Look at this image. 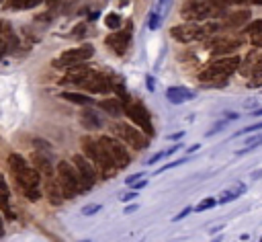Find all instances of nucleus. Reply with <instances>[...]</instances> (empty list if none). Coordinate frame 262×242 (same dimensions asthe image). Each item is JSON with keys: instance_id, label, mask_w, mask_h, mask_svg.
Segmentation results:
<instances>
[{"instance_id": "obj_1", "label": "nucleus", "mask_w": 262, "mask_h": 242, "mask_svg": "<svg viewBox=\"0 0 262 242\" xmlns=\"http://www.w3.org/2000/svg\"><path fill=\"white\" fill-rule=\"evenodd\" d=\"M8 166H10L16 183H18V187L27 195V199L37 201L41 197V193H39V176H41V172L31 162H27L20 154H10L8 156Z\"/></svg>"}, {"instance_id": "obj_2", "label": "nucleus", "mask_w": 262, "mask_h": 242, "mask_svg": "<svg viewBox=\"0 0 262 242\" xmlns=\"http://www.w3.org/2000/svg\"><path fill=\"white\" fill-rule=\"evenodd\" d=\"M180 16L188 23H205L211 18H225L227 8L215 0H186L180 6Z\"/></svg>"}, {"instance_id": "obj_3", "label": "nucleus", "mask_w": 262, "mask_h": 242, "mask_svg": "<svg viewBox=\"0 0 262 242\" xmlns=\"http://www.w3.org/2000/svg\"><path fill=\"white\" fill-rule=\"evenodd\" d=\"M242 66V59L239 55H225V57H217L213 59L201 74H199V80L203 84H211V82H225L229 76H233Z\"/></svg>"}, {"instance_id": "obj_4", "label": "nucleus", "mask_w": 262, "mask_h": 242, "mask_svg": "<svg viewBox=\"0 0 262 242\" xmlns=\"http://www.w3.org/2000/svg\"><path fill=\"white\" fill-rule=\"evenodd\" d=\"M82 148H84L86 156L92 160V164H94V166H98V172H100L104 178H108L111 174H115V172L119 170V168L113 164V160L108 158V154L104 152V148H102L100 139L86 135V137H82Z\"/></svg>"}, {"instance_id": "obj_5", "label": "nucleus", "mask_w": 262, "mask_h": 242, "mask_svg": "<svg viewBox=\"0 0 262 242\" xmlns=\"http://www.w3.org/2000/svg\"><path fill=\"white\" fill-rule=\"evenodd\" d=\"M57 178H59V185H61L63 195L68 199L76 197L82 191H88V187L82 180V176H80L78 168L74 166V162L72 164L70 162H57Z\"/></svg>"}, {"instance_id": "obj_6", "label": "nucleus", "mask_w": 262, "mask_h": 242, "mask_svg": "<svg viewBox=\"0 0 262 242\" xmlns=\"http://www.w3.org/2000/svg\"><path fill=\"white\" fill-rule=\"evenodd\" d=\"M170 35L176 39V41H180V43H192V41H203V39H207L209 37V33H207V25L203 23H184V25H176V27H172L170 29Z\"/></svg>"}, {"instance_id": "obj_7", "label": "nucleus", "mask_w": 262, "mask_h": 242, "mask_svg": "<svg viewBox=\"0 0 262 242\" xmlns=\"http://www.w3.org/2000/svg\"><path fill=\"white\" fill-rule=\"evenodd\" d=\"M94 55V47L92 45H82V47H74V49H68L63 51L59 57L53 59V66L55 68H72V66H78L86 59H90Z\"/></svg>"}, {"instance_id": "obj_8", "label": "nucleus", "mask_w": 262, "mask_h": 242, "mask_svg": "<svg viewBox=\"0 0 262 242\" xmlns=\"http://www.w3.org/2000/svg\"><path fill=\"white\" fill-rule=\"evenodd\" d=\"M98 139H100L104 152L108 154V158L113 160V164H115L117 168H125V166L129 164V152H127V148H125L121 142H117V139L111 137V135H100Z\"/></svg>"}, {"instance_id": "obj_9", "label": "nucleus", "mask_w": 262, "mask_h": 242, "mask_svg": "<svg viewBox=\"0 0 262 242\" xmlns=\"http://www.w3.org/2000/svg\"><path fill=\"white\" fill-rule=\"evenodd\" d=\"M125 115H127L141 131H145L147 135L154 133V125H151L149 113H147V109H145L141 103H127V105H125Z\"/></svg>"}, {"instance_id": "obj_10", "label": "nucleus", "mask_w": 262, "mask_h": 242, "mask_svg": "<svg viewBox=\"0 0 262 242\" xmlns=\"http://www.w3.org/2000/svg\"><path fill=\"white\" fill-rule=\"evenodd\" d=\"M113 129H115L117 135L123 137L125 144H129V146L135 148V150H143V148L147 146V137H145L139 129H133V127L127 125V123H115Z\"/></svg>"}, {"instance_id": "obj_11", "label": "nucleus", "mask_w": 262, "mask_h": 242, "mask_svg": "<svg viewBox=\"0 0 262 242\" xmlns=\"http://www.w3.org/2000/svg\"><path fill=\"white\" fill-rule=\"evenodd\" d=\"M244 45V39L242 37H217L211 41V53L215 57H225L233 51H237L239 47Z\"/></svg>"}, {"instance_id": "obj_12", "label": "nucleus", "mask_w": 262, "mask_h": 242, "mask_svg": "<svg viewBox=\"0 0 262 242\" xmlns=\"http://www.w3.org/2000/svg\"><path fill=\"white\" fill-rule=\"evenodd\" d=\"M80 88H86L90 92H98V94H106L113 90V80L100 72H90L88 78L80 84Z\"/></svg>"}, {"instance_id": "obj_13", "label": "nucleus", "mask_w": 262, "mask_h": 242, "mask_svg": "<svg viewBox=\"0 0 262 242\" xmlns=\"http://www.w3.org/2000/svg\"><path fill=\"white\" fill-rule=\"evenodd\" d=\"M72 162H74V166L78 168V172H80V176H82V180L86 183V187L90 189L94 183H96V168H94V164H92V160L88 158V156H82V154H76L74 158H72Z\"/></svg>"}, {"instance_id": "obj_14", "label": "nucleus", "mask_w": 262, "mask_h": 242, "mask_svg": "<svg viewBox=\"0 0 262 242\" xmlns=\"http://www.w3.org/2000/svg\"><path fill=\"white\" fill-rule=\"evenodd\" d=\"M129 41H131V23L123 29V31H115L106 37V45L115 51V53H125L127 47H129Z\"/></svg>"}, {"instance_id": "obj_15", "label": "nucleus", "mask_w": 262, "mask_h": 242, "mask_svg": "<svg viewBox=\"0 0 262 242\" xmlns=\"http://www.w3.org/2000/svg\"><path fill=\"white\" fill-rule=\"evenodd\" d=\"M0 211L6 219H14L12 207H10V189L6 185V178L0 174Z\"/></svg>"}, {"instance_id": "obj_16", "label": "nucleus", "mask_w": 262, "mask_h": 242, "mask_svg": "<svg viewBox=\"0 0 262 242\" xmlns=\"http://www.w3.org/2000/svg\"><path fill=\"white\" fill-rule=\"evenodd\" d=\"M47 197H49V203H53V205H59V203L66 199L63 189H61L57 176H55V178H53V176L47 178Z\"/></svg>"}, {"instance_id": "obj_17", "label": "nucleus", "mask_w": 262, "mask_h": 242, "mask_svg": "<svg viewBox=\"0 0 262 242\" xmlns=\"http://www.w3.org/2000/svg\"><path fill=\"white\" fill-rule=\"evenodd\" d=\"M166 96H168L170 103L180 105V103L190 100L194 94H192V90H188V88H184V86H170V88L166 90Z\"/></svg>"}, {"instance_id": "obj_18", "label": "nucleus", "mask_w": 262, "mask_h": 242, "mask_svg": "<svg viewBox=\"0 0 262 242\" xmlns=\"http://www.w3.org/2000/svg\"><path fill=\"white\" fill-rule=\"evenodd\" d=\"M246 21H250V10H235V12H227L223 25H225V29H237Z\"/></svg>"}, {"instance_id": "obj_19", "label": "nucleus", "mask_w": 262, "mask_h": 242, "mask_svg": "<svg viewBox=\"0 0 262 242\" xmlns=\"http://www.w3.org/2000/svg\"><path fill=\"white\" fill-rule=\"evenodd\" d=\"M98 107L102 109V111H106L108 115H113V117H119L121 113H125V107H123V103L119 100V98H104V100H100L98 103Z\"/></svg>"}, {"instance_id": "obj_20", "label": "nucleus", "mask_w": 262, "mask_h": 242, "mask_svg": "<svg viewBox=\"0 0 262 242\" xmlns=\"http://www.w3.org/2000/svg\"><path fill=\"white\" fill-rule=\"evenodd\" d=\"M31 162H33V166L43 174V176H53V168H51V164H49V160H47V156H43V154H33V158H31Z\"/></svg>"}, {"instance_id": "obj_21", "label": "nucleus", "mask_w": 262, "mask_h": 242, "mask_svg": "<svg viewBox=\"0 0 262 242\" xmlns=\"http://www.w3.org/2000/svg\"><path fill=\"white\" fill-rule=\"evenodd\" d=\"M244 191H246V185H242V183H235L233 187H229L227 191H223V193H221V197H219V203H229V201L237 199V197H239Z\"/></svg>"}, {"instance_id": "obj_22", "label": "nucleus", "mask_w": 262, "mask_h": 242, "mask_svg": "<svg viewBox=\"0 0 262 242\" xmlns=\"http://www.w3.org/2000/svg\"><path fill=\"white\" fill-rule=\"evenodd\" d=\"M0 37L8 43L10 49H14V47L18 45V39H16V35L12 33V27H10L6 21H0Z\"/></svg>"}, {"instance_id": "obj_23", "label": "nucleus", "mask_w": 262, "mask_h": 242, "mask_svg": "<svg viewBox=\"0 0 262 242\" xmlns=\"http://www.w3.org/2000/svg\"><path fill=\"white\" fill-rule=\"evenodd\" d=\"M82 123H84L88 129H96V127L102 125L98 113H94V111H84V113H82Z\"/></svg>"}, {"instance_id": "obj_24", "label": "nucleus", "mask_w": 262, "mask_h": 242, "mask_svg": "<svg viewBox=\"0 0 262 242\" xmlns=\"http://www.w3.org/2000/svg\"><path fill=\"white\" fill-rule=\"evenodd\" d=\"M43 0H8V6L14 8V10H29V8H35L39 6Z\"/></svg>"}, {"instance_id": "obj_25", "label": "nucleus", "mask_w": 262, "mask_h": 242, "mask_svg": "<svg viewBox=\"0 0 262 242\" xmlns=\"http://www.w3.org/2000/svg\"><path fill=\"white\" fill-rule=\"evenodd\" d=\"M59 96H61V98H66V100L78 103V105H90V103H92V98H90V96H84V94H80V92H61Z\"/></svg>"}, {"instance_id": "obj_26", "label": "nucleus", "mask_w": 262, "mask_h": 242, "mask_svg": "<svg viewBox=\"0 0 262 242\" xmlns=\"http://www.w3.org/2000/svg\"><path fill=\"white\" fill-rule=\"evenodd\" d=\"M258 146H262V133H258V131H256L252 137H248V139H246V146H244L237 154L242 156V154H246V152H250V150H254V148H258Z\"/></svg>"}, {"instance_id": "obj_27", "label": "nucleus", "mask_w": 262, "mask_h": 242, "mask_svg": "<svg viewBox=\"0 0 262 242\" xmlns=\"http://www.w3.org/2000/svg\"><path fill=\"white\" fill-rule=\"evenodd\" d=\"M244 33H248V35H258V33H262V18H256V21H252L250 25H246Z\"/></svg>"}, {"instance_id": "obj_28", "label": "nucleus", "mask_w": 262, "mask_h": 242, "mask_svg": "<svg viewBox=\"0 0 262 242\" xmlns=\"http://www.w3.org/2000/svg\"><path fill=\"white\" fill-rule=\"evenodd\" d=\"M104 25H106L108 29H117V27L121 25V16H119V14H115V12H111V14H106V16H104Z\"/></svg>"}, {"instance_id": "obj_29", "label": "nucleus", "mask_w": 262, "mask_h": 242, "mask_svg": "<svg viewBox=\"0 0 262 242\" xmlns=\"http://www.w3.org/2000/svg\"><path fill=\"white\" fill-rule=\"evenodd\" d=\"M215 203H217V201H215L213 197H207V199H203V201H201V203L194 207V211H205V209H211Z\"/></svg>"}, {"instance_id": "obj_30", "label": "nucleus", "mask_w": 262, "mask_h": 242, "mask_svg": "<svg viewBox=\"0 0 262 242\" xmlns=\"http://www.w3.org/2000/svg\"><path fill=\"white\" fill-rule=\"evenodd\" d=\"M262 129V121L260 123H254V125H248V127H244V129H239L235 135H244V133H256V131H260Z\"/></svg>"}, {"instance_id": "obj_31", "label": "nucleus", "mask_w": 262, "mask_h": 242, "mask_svg": "<svg viewBox=\"0 0 262 242\" xmlns=\"http://www.w3.org/2000/svg\"><path fill=\"white\" fill-rule=\"evenodd\" d=\"M158 23H160V14H158V10H154L151 16H149V29H156Z\"/></svg>"}, {"instance_id": "obj_32", "label": "nucleus", "mask_w": 262, "mask_h": 242, "mask_svg": "<svg viewBox=\"0 0 262 242\" xmlns=\"http://www.w3.org/2000/svg\"><path fill=\"white\" fill-rule=\"evenodd\" d=\"M98 209H100V205L94 203V205H86V207L82 209V213H84V215H92V213H96Z\"/></svg>"}, {"instance_id": "obj_33", "label": "nucleus", "mask_w": 262, "mask_h": 242, "mask_svg": "<svg viewBox=\"0 0 262 242\" xmlns=\"http://www.w3.org/2000/svg\"><path fill=\"white\" fill-rule=\"evenodd\" d=\"M252 47H262V33H258V35H252Z\"/></svg>"}, {"instance_id": "obj_34", "label": "nucleus", "mask_w": 262, "mask_h": 242, "mask_svg": "<svg viewBox=\"0 0 262 242\" xmlns=\"http://www.w3.org/2000/svg\"><path fill=\"white\" fill-rule=\"evenodd\" d=\"M190 211H194V209H192V207H184V209H182V211H180L178 215H174V221H178V219H182V217H186V215H188Z\"/></svg>"}, {"instance_id": "obj_35", "label": "nucleus", "mask_w": 262, "mask_h": 242, "mask_svg": "<svg viewBox=\"0 0 262 242\" xmlns=\"http://www.w3.org/2000/svg\"><path fill=\"white\" fill-rule=\"evenodd\" d=\"M254 76H262V53H260V57H258V62L254 66Z\"/></svg>"}, {"instance_id": "obj_36", "label": "nucleus", "mask_w": 262, "mask_h": 242, "mask_svg": "<svg viewBox=\"0 0 262 242\" xmlns=\"http://www.w3.org/2000/svg\"><path fill=\"white\" fill-rule=\"evenodd\" d=\"M248 86H250V88H254V86H262V76H254V78L248 82Z\"/></svg>"}, {"instance_id": "obj_37", "label": "nucleus", "mask_w": 262, "mask_h": 242, "mask_svg": "<svg viewBox=\"0 0 262 242\" xmlns=\"http://www.w3.org/2000/svg\"><path fill=\"white\" fill-rule=\"evenodd\" d=\"M8 49H10V47H8V43H6V41L0 37V59H2V55H4Z\"/></svg>"}, {"instance_id": "obj_38", "label": "nucleus", "mask_w": 262, "mask_h": 242, "mask_svg": "<svg viewBox=\"0 0 262 242\" xmlns=\"http://www.w3.org/2000/svg\"><path fill=\"white\" fill-rule=\"evenodd\" d=\"M139 178H141V172H137V174H131V176L127 178V185H135Z\"/></svg>"}, {"instance_id": "obj_39", "label": "nucleus", "mask_w": 262, "mask_h": 242, "mask_svg": "<svg viewBox=\"0 0 262 242\" xmlns=\"http://www.w3.org/2000/svg\"><path fill=\"white\" fill-rule=\"evenodd\" d=\"M135 197H137V193H135V191H131V193H125V195H121V199H123V201H129V199H135Z\"/></svg>"}, {"instance_id": "obj_40", "label": "nucleus", "mask_w": 262, "mask_h": 242, "mask_svg": "<svg viewBox=\"0 0 262 242\" xmlns=\"http://www.w3.org/2000/svg\"><path fill=\"white\" fill-rule=\"evenodd\" d=\"M250 115H252V117H262V109H254Z\"/></svg>"}, {"instance_id": "obj_41", "label": "nucleus", "mask_w": 262, "mask_h": 242, "mask_svg": "<svg viewBox=\"0 0 262 242\" xmlns=\"http://www.w3.org/2000/svg\"><path fill=\"white\" fill-rule=\"evenodd\" d=\"M147 185V180H137L135 183V189H141V187H145Z\"/></svg>"}, {"instance_id": "obj_42", "label": "nucleus", "mask_w": 262, "mask_h": 242, "mask_svg": "<svg viewBox=\"0 0 262 242\" xmlns=\"http://www.w3.org/2000/svg\"><path fill=\"white\" fill-rule=\"evenodd\" d=\"M0 213H2V211H0ZM2 236H4V224H2V217H0V238H2Z\"/></svg>"}, {"instance_id": "obj_43", "label": "nucleus", "mask_w": 262, "mask_h": 242, "mask_svg": "<svg viewBox=\"0 0 262 242\" xmlns=\"http://www.w3.org/2000/svg\"><path fill=\"white\" fill-rule=\"evenodd\" d=\"M135 209H137V207H135V205H131V207H127V209H125V213H131V211H135Z\"/></svg>"}, {"instance_id": "obj_44", "label": "nucleus", "mask_w": 262, "mask_h": 242, "mask_svg": "<svg viewBox=\"0 0 262 242\" xmlns=\"http://www.w3.org/2000/svg\"><path fill=\"white\" fill-rule=\"evenodd\" d=\"M47 2H49V4H55V2H59V0H47Z\"/></svg>"}, {"instance_id": "obj_45", "label": "nucleus", "mask_w": 262, "mask_h": 242, "mask_svg": "<svg viewBox=\"0 0 262 242\" xmlns=\"http://www.w3.org/2000/svg\"><path fill=\"white\" fill-rule=\"evenodd\" d=\"M213 242H221V240H213Z\"/></svg>"}, {"instance_id": "obj_46", "label": "nucleus", "mask_w": 262, "mask_h": 242, "mask_svg": "<svg viewBox=\"0 0 262 242\" xmlns=\"http://www.w3.org/2000/svg\"><path fill=\"white\" fill-rule=\"evenodd\" d=\"M260 242H262V238H260Z\"/></svg>"}, {"instance_id": "obj_47", "label": "nucleus", "mask_w": 262, "mask_h": 242, "mask_svg": "<svg viewBox=\"0 0 262 242\" xmlns=\"http://www.w3.org/2000/svg\"><path fill=\"white\" fill-rule=\"evenodd\" d=\"M0 2H2V0H0Z\"/></svg>"}]
</instances>
